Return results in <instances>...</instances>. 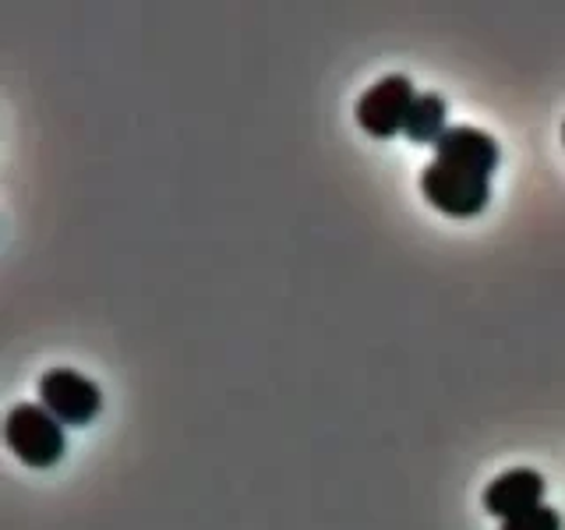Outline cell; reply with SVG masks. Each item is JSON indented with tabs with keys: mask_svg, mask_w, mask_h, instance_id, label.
I'll return each instance as SVG.
<instances>
[{
	"mask_svg": "<svg viewBox=\"0 0 565 530\" xmlns=\"http://www.w3.org/2000/svg\"><path fill=\"white\" fill-rule=\"evenodd\" d=\"M4 442L8 449L29 467H53L61 464L67 449L64 424L53 417L43 403H18L4 417Z\"/></svg>",
	"mask_w": 565,
	"mask_h": 530,
	"instance_id": "obj_1",
	"label": "cell"
},
{
	"mask_svg": "<svg viewBox=\"0 0 565 530\" xmlns=\"http://www.w3.org/2000/svg\"><path fill=\"white\" fill-rule=\"evenodd\" d=\"M420 191L438 212H446L452 220H467V216H477V212H484L491 199V177L431 159L420 173Z\"/></svg>",
	"mask_w": 565,
	"mask_h": 530,
	"instance_id": "obj_2",
	"label": "cell"
},
{
	"mask_svg": "<svg viewBox=\"0 0 565 530\" xmlns=\"http://www.w3.org/2000/svg\"><path fill=\"white\" fill-rule=\"evenodd\" d=\"M40 403L57 417L64 428H85L103 411V393L93 379H85L82 371L53 368L40 379Z\"/></svg>",
	"mask_w": 565,
	"mask_h": 530,
	"instance_id": "obj_3",
	"label": "cell"
},
{
	"mask_svg": "<svg viewBox=\"0 0 565 530\" xmlns=\"http://www.w3.org/2000/svg\"><path fill=\"white\" fill-rule=\"evenodd\" d=\"M417 93L406 75H385L358 99V124L371 138H393L406 128Z\"/></svg>",
	"mask_w": 565,
	"mask_h": 530,
	"instance_id": "obj_4",
	"label": "cell"
},
{
	"mask_svg": "<svg viewBox=\"0 0 565 530\" xmlns=\"http://www.w3.org/2000/svg\"><path fill=\"white\" fill-rule=\"evenodd\" d=\"M541 499H544V477L530 467L505 470L484 488V509L491 512V517H499L502 523L544 506Z\"/></svg>",
	"mask_w": 565,
	"mask_h": 530,
	"instance_id": "obj_5",
	"label": "cell"
},
{
	"mask_svg": "<svg viewBox=\"0 0 565 530\" xmlns=\"http://www.w3.org/2000/svg\"><path fill=\"white\" fill-rule=\"evenodd\" d=\"M435 159L441 163H452L459 170L491 177L499 167V141L481 128H467V124H456L446 135L435 141Z\"/></svg>",
	"mask_w": 565,
	"mask_h": 530,
	"instance_id": "obj_6",
	"label": "cell"
},
{
	"mask_svg": "<svg viewBox=\"0 0 565 530\" xmlns=\"http://www.w3.org/2000/svg\"><path fill=\"white\" fill-rule=\"evenodd\" d=\"M446 131H449L446 128V99L435 96V93L417 96L411 106V117H406L403 135L411 141H417V146H435Z\"/></svg>",
	"mask_w": 565,
	"mask_h": 530,
	"instance_id": "obj_7",
	"label": "cell"
},
{
	"mask_svg": "<svg viewBox=\"0 0 565 530\" xmlns=\"http://www.w3.org/2000/svg\"><path fill=\"white\" fill-rule=\"evenodd\" d=\"M502 530H562V517L552 506H537V509L523 512V517L505 520Z\"/></svg>",
	"mask_w": 565,
	"mask_h": 530,
	"instance_id": "obj_8",
	"label": "cell"
},
{
	"mask_svg": "<svg viewBox=\"0 0 565 530\" xmlns=\"http://www.w3.org/2000/svg\"><path fill=\"white\" fill-rule=\"evenodd\" d=\"M562 141H565V128H562Z\"/></svg>",
	"mask_w": 565,
	"mask_h": 530,
	"instance_id": "obj_9",
	"label": "cell"
}]
</instances>
